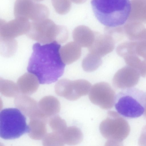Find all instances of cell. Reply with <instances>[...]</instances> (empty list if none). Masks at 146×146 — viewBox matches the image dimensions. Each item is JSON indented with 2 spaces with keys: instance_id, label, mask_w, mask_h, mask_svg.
<instances>
[{
  "instance_id": "obj_1",
  "label": "cell",
  "mask_w": 146,
  "mask_h": 146,
  "mask_svg": "<svg viewBox=\"0 0 146 146\" xmlns=\"http://www.w3.org/2000/svg\"><path fill=\"white\" fill-rule=\"evenodd\" d=\"M60 48L56 42L42 45L36 43L33 45L27 70L37 77L40 84L54 82L63 74L65 64L60 56Z\"/></svg>"
},
{
  "instance_id": "obj_2",
  "label": "cell",
  "mask_w": 146,
  "mask_h": 146,
  "mask_svg": "<svg viewBox=\"0 0 146 146\" xmlns=\"http://www.w3.org/2000/svg\"><path fill=\"white\" fill-rule=\"evenodd\" d=\"M91 4L96 19L109 28L125 24L131 10L130 0H91Z\"/></svg>"
},
{
  "instance_id": "obj_3",
  "label": "cell",
  "mask_w": 146,
  "mask_h": 146,
  "mask_svg": "<svg viewBox=\"0 0 146 146\" xmlns=\"http://www.w3.org/2000/svg\"><path fill=\"white\" fill-rule=\"evenodd\" d=\"M115 106L117 112L125 117L133 118L142 115L146 108L145 93L139 89H124L115 96Z\"/></svg>"
},
{
  "instance_id": "obj_4",
  "label": "cell",
  "mask_w": 146,
  "mask_h": 146,
  "mask_svg": "<svg viewBox=\"0 0 146 146\" xmlns=\"http://www.w3.org/2000/svg\"><path fill=\"white\" fill-rule=\"evenodd\" d=\"M26 35L33 40L46 44L54 42L63 43L68 37V31L65 27L56 25L48 18L31 22Z\"/></svg>"
},
{
  "instance_id": "obj_5",
  "label": "cell",
  "mask_w": 146,
  "mask_h": 146,
  "mask_svg": "<svg viewBox=\"0 0 146 146\" xmlns=\"http://www.w3.org/2000/svg\"><path fill=\"white\" fill-rule=\"evenodd\" d=\"M25 116L16 108L3 109L0 113V136L6 140L18 138L26 133L30 128Z\"/></svg>"
},
{
  "instance_id": "obj_6",
  "label": "cell",
  "mask_w": 146,
  "mask_h": 146,
  "mask_svg": "<svg viewBox=\"0 0 146 146\" xmlns=\"http://www.w3.org/2000/svg\"><path fill=\"white\" fill-rule=\"evenodd\" d=\"M124 121L116 112L109 111L107 117L100 123L99 129L103 136L107 140L106 145H115L123 139Z\"/></svg>"
},
{
  "instance_id": "obj_7",
  "label": "cell",
  "mask_w": 146,
  "mask_h": 146,
  "mask_svg": "<svg viewBox=\"0 0 146 146\" xmlns=\"http://www.w3.org/2000/svg\"><path fill=\"white\" fill-rule=\"evenodd\" d=\"M92 85L87 80L79 79L74 81L63 79L57 82L55 86L56 93L70 101H75L86 95L90 92Z\"/></svg>"
},
{
  "instance_id": "obj_8",
  "label": "cell",
  "mask_w": 146,
  "mask_h": 146,
  "mask_svg": "<svg viewBox=\"0 0 146 146\" xmlns=\"http://www.w3.org/2000/svg\"><path fill=\"white\" fill-rule=\"evenodd\" d=\"M15 18L36 21L48 18L49 9L45 5L33 0H16L14 5Z\"/></svg>"
},
{
  "instance_id": "obj_9",
  "label": "cell",
  "mask_w": 146,
  "mask_h": 146,
  "mask_svg": "<svg viewBox=\"0 0 146 146\" xmlns=\"http://www.w3.org/2000/svg\"><path fill=\"white\" fill-rule=\"evenodd\" d=\"M115 97V92L111 86L105 82L94 84L89 94V99L93 104L105 110L112 108Z\"/></svg>"
},
{
  "instance_id": "obj_10",
  "label": "cell",
  "mask_w": 146,
  "mask_h": 146,
  "mask_svg": "<svg viewBox=\"0 0 146 146\" xmlns=\"http://www.w3.org/2000/svg\"><path fill=\"white\" fill-rule=\"evenodd\" d=\"M29 20L22 18H15L8 22L0 20V37L14 39L27 34L30 26Z\"/></svg>"
},
{
  "instance_id": "obj_11",
  "label": "cell",
  "mask_w": 146,
  "mask_h": 146,
  "mask_svg": "<svg viewBox=\"0 0 146 146\" xmlns=\"http://www.w3.org/2000/svg\"><path fill=\"white\" fill-rule=\"evenodd\" d=\"M140 75L134 68L127 66L119 70L115 74L113 84L115 87L124 88L131 87L138 82Z\"/></svg>"
},
{
  "instance_id": "obj_12",
  "label": "cell",
  "mask_w": 146,
  "mask_h": 146,
  "mask_svg": "<svg viewBox=\"0 0 146 146\" xmlns=\"http://www.w3.org/2000/svg\"><path fill=\"white\" fill-rule=\"evenodd\" d=\"M94 40L88 48L89 52L101 57L111 52L115 47V42L113 38L107 35L95 33Z\"/></svg>"
},
{
  "instance_id": "obj_13",
  "label": "cell",
  "mask_w": 146,
  "mask_h": 146,
  "mask_svg": "<svg viewBox=\"0 0 146 146\" xmlns=\"http://www.w3.org/2000/svg\"><path fill=\"white\" fill-rule=\"evenodd\" d=\"M15 102L16 106L30 118L41 115L36 102L31 98L20 95L16 98Z\"/></svg>"
},
{
  "instance_id": "obj_14",
  "label": "cell",
  "mask_w": 146,
  "mask_h": 146,
  "mask_svg": "<svg viewBox=\"0 0 146 146\" xmlns=\"http://www.w3.org/2000/svg\"><path fill=\"white\" fill-rule=\"evenodd\" d=\"M17 84L20 92L24 94L29 95L37 90L39 86V81L33 74L26 73L18 79Z\"/></svg>"
},
{
  "instance_id": "obj_15",
  "label": "cell",
  "mask_w": 146,
  "mask_h": 146,
  "mask_svg": "<svg viewBox=\"0 0 146 146\" xmlns=\"http://www.w3.org/2000/svg\"><path fill=\"white\" fill-rule=\"evenodd\" d=\"M81 47L74 41L67 43L60 48V56L65 64H70L79 58L81 54Z\"/></svg>"
},
{
  "instance_id": "obj_16",
  "label": "cell",
  "mask_w": 146,
  "mask_h": 146,
  "mask_svg": "<svg viewBox=\"0 0 146 146\" xmlns=\"http://www.w3.org/2000/svg\"><path fill=\"white\" fill-rule=\"evenodd\" d=\"M46 118L36 116L30 118L29 123V135L32 139L40 140L46 135Z\"/></svg>"
},
{
  "instance_id": "obj_17",
  "label": "cell",
  "mask_w": 146,
  "mask_h": 146,
  "mask_svg": "<svg viewBox=\"0 0 146 146\" xmlns=\"http://www.w3.org/2000/svg\"><path fill=\"white\" fill-rule=\"evenodd\" d=\"M38 106L40 112L46 118L58 113L60 108L58 100L52 96L43 98L40 101Z\"/></svg>"
},
{
  "instance_id": "obj_18",
  "label": "cell",
  "mask_w": 146,
  "mask_h": 146,
  "mask_svg": "<svg viewBox=\"0 0 146 146\" xmlns=\"http://www.w3.org/2000/svg\"><path fill=\"white\" fill-rule=\"evenodd\" d=\"M95 33L88 27L80 26L73 31L72 37L74 41L80 46L88 48L94 39Z\"/></svg>"
},
{
  "instance_id": "obj_19",
  "label": "cell",
  "mask_w": 146,
  "mask_h": 146,
  "mask_svg": "<svg viewBox=\"0 0 146 146\" xmlns=\"http://www.w3.org/2000/svg\"><path fill=\"white\" fill-rule=\"evenodd\" d=\"M65 144L75 145L80 143L83 139L81 130L75 126L67 127L62 134Z\"/></svg>"
},
{
  "instance_id": "obj_20",
  "label": "cell",
  "mask_w": 146,
  "mask_h": 146,
  "mask_svg": "<svg viewBox=\"0 0 146 146\" xmlns=\"http://www.w3.org/2000/svg\"><path fill=\"white\" fill-rule=\"evenodd\" d=\"M127 66L137 70L140 76L143 77L146 76V62L142 60L135 54L127 56L123 58Z\"/></svg>"
},
{
  "instance_id": "obj_21",
  "label": "cell",
  "mask_w": 146,
  "mask_h": 146,
  "mask_svg": "<svg viewBox=\"0 0 146 146\" xmlns=\"http://www.w3.org/2000/svg\"><path fill=\"white\" fill-rule=\"evenodd\" d=\"M102 64V60L100 56L89 52L83 59L82 65L85 71L91 72L97 69Z\"/></svg>"
},
{
  "instance_id": "obj_22",
  "label": "cell",
  "mask_w": 146,
  "mask_h": 146,
  "mask_svg": "<svg viewBox=\"0 0 146 146\" xmlns=\"http://www.w3.org/2000/svg\"><path fill=\"white\" fill-rule=\"evenodd\" d=\"M0 53L6 57L13 56L17 48V42L14 39L0 38Z\"/></svg>"
},
{
  "instance_id": "obj_23",
  "label": "cell",
  "mask_w": 146,
  "mask_h": 146,
  "mask_svg": "<svg viewBox=\"0 0 146 146\" xmlns=\"http://www.w3.org/2000/svg\"><path fill=\"white\" fill-rule=\"evenodd\" d=\"M0 91L7 97H14L20 92L17 84L13 82L0 78Z\"/></svg>"
},
{
  "instance_id": "obj_24",
  "label": "cell",
  "mask_w": 146,
  "mask_h": 146,
  "mask_svg": "<svg viewBox=\"0 0 146 146\" xmlns=\"http://www.w3.org/2000/svg\"><path fill=\"white\" fill-rule=\"evenodd\" d=\"M137 41H126L120 44L117 47L116 52L123 58L131 55L135 54Z\"/></svg>"
},
{
  "instance_id": "obj_25",
  "label": "cell",
  "mask_w": 146,
  "mask_h": 146,
  "mask_svg": "<svg viewBox=\"0 0 146 146\" xmlns=\"http://www.w3.org/2000/svg\"><path fill=\"white\" fill-rule=\"evenodd\" d=\"M49 125L54 132L62 134L67 127L65 121L58 115H55L49 120Z\"/></svg>"
},
{
  "instance_id": "obj_26",
  "label": "cell",
  "mask_w": 146,
  "mask_h": 146,
  "mask_svg": "<svg viewBox=\"0 0 146 146\" xmlns=\"http://www.w3.org/2000/svg\"><path fill=\"white\" fill-rule=\"evenodd\" d=\"M42 143L44 145L54 144V145L62 146L65 144L62 134L54 132L46 135L43 138Z\"/></svg>"
},
{
  "instance_id": "obj_27",
  "label": "cell",
  "mask_w": 146,
  "mask_h": 146,
  "mask_svg": "<svg viewBox=\"0 0 146 146\" xmlns=\"http://www.w3.org/2000/svg\"><path fill=\"white\" fill-rule=\"evenodd\" d=\"M135 53L146 62V40L137 41Z\"/></svg>"
},
{
  "instance_id": "obj_28",
  "label": "cell",
  "mask_w": 146,
  "mask_h": 146,
  "mask_svg": "<svg viewBox=\"0 0 146 146\" xmlns=\"http://www.w3.org/2000/svg\"><path fill=\"white\" fill-rule=\"evenodd\" d=\"M33 0L36 2H39L42 1L44 0Z\"/></svg>"
}]
</instances>
